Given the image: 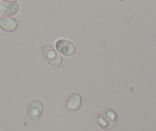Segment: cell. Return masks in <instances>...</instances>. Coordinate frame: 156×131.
Instances as JSON below:
<instances>
[{
    "instance_id": "1",
    "label": "cell",
    "mask_w": 156,
    "mask_h": 131,
    "mask_svg": "<svg viewBox=\"0 0 156 131\" xmlns=\"http://www.w3.org/2000/svg\"><path fill=\"white\" fill-rule=\"evenodd\" d=\"M42 55L49 64L55 67H59L62 63V58L52 46H44L42 49Z\"/></svg>"
},
{
    "instance_id": "2",
    "label": "cell",
    "mask_w": 156,
    "mask_h": 131,
    "mask_svg": "<svg viewBox=\"0 0 156 131\" xmlns=\"http://www.w3.org/2000/svg\"><path fill=\"white\" fill-rule=\"evenodd\" d=\"M43 104L41 100H34L31 102L28 107V115L31 120L36 121L41 117L43 113Z\"/></svg>"
},
{
    "instance_id": "3",
    "label": "cell",
    "mask_w": 156,
    "mask_h": 131,
    "mask_svg": "<svg viewBox=\"0 0 156 131\" xmlns=\"http://www.w3.org/2000/svg\"><path fill=\"white\" fill-rule=\"evenodd\" d=\"M56 49L63 55L70 56L75 52V46L71 42L66 39H60L55 44Z\"/></svg>"
},
{
    "instance_id": "4",
    "label": "cell",
    "mask_w": 156,
    "mask_h": 131,
    "mask_svg": "<svg viewBox=\"0 0 156 131\" xmlns=\"http://www.w3.org/2000/svg\"><path fill=\"white\" fill-rule=\"evenodd\" d=\"M19 4L16 2H4L0 4V14L2 16H14L19 11Z\"/></svg>"
},
{
    "instance_id": "5",
    "label": "cell",
    "mask_w": 156,
    "mask_h": 131,
    "mask_svg": "<svg viewBox=\"0 0 156 131\" xmlns=\"http://www.w3.org/2000/svg\"><path fill=\"white\" fill-rule=\"evenodd\" d=\"M18 22L15 19L9 17H2L0 19V28L3 31H14L17 29Z\"/></svg>"
},
{
    "instance_id": "6",
    "label": "cell",
    "mask_w": 156,
    "mask_h": 131,
    "mask_svg": "<svg viewBox=\"0 0 156 131\" xmlns=\"http://www.w3.org/2000/svg\"><path fill=\"white\" fill-rule=\"evenodd\" d=\"M82 104V97L79 94H73L68 97L66 107L69 111H74L80 107Z\"/></svg>"
},
{
    "instance_id": "7",
    "label": "cell",
    "mask_w": 156,
    "mask_h": 131,
    "mask_svg": "<svg viewBox=\"0 0 156 131\" xmlns=\"http://www.w3.org/2000/svg\"><path fill=\"white\" fill-rule=\"evenodd\" d=\"M96 121H97V123H98V125L100 127L103 128L105 129H109L114 126V123H110L103 116L99 115L97 117H96Z\"/></svg>"
},
{
    "instance_id": "8",
    "label": "cell",
    "mask_w": 156,
    "mask_h": 131,
    "mask_svg": "<svg viewBox=\"0 0 156 131\" xmlns=\"http://www.w3.org/2000/svg\"><path fill=\"white\" fill-rule=\"evenodd\" d=\"M106 115H107V117H109V118L110 119L112 122H114L116 120V119H117L116 114H115L114 111H112V110H109V111H106Z\"/></svg>"
},
{
    "instance_id": "9",
    "label": "cell",
    "mask_w": 156,
    "mask_h": 131,
    "mask_svg": "<svg viewBox=\"0 0 156 131\" xmlns=\"http://www.w3.org/2000/svg\"><path fill=\"white\" fill-rule=\"evenodd\" d=\"M5 2H16L18 0H4Z\"/></svg>"
},
{
    "instance_id": "10",
    "label": "cell",
    "mask_w": 156,
    "mask_h": 131,
    "mask_svg": "<svg viewBox=\"0 0 156 131\" xmlns=\"http://www.w3.org/2000/svg\"><path fill=\"white\" fill-rule=\"evenodd\" d=\"M118 1H119V2H124V1H126V0H118Z\"/></svg>"
},
{
    "instance_id": "11",
    "label": "cell",
    "mask_w": 156,
    "mask_h": 131,
    "mask_svg": "<svg viewBox=\"0 0 156 131\" xmlns=\"http://www.w3.org/2000/svg\"><path fill=\"white\" fill-rule=\"evenodd\" d=\"M0 131H2V130H1V129H0Z\"/></svg>"
}]
</instances>
